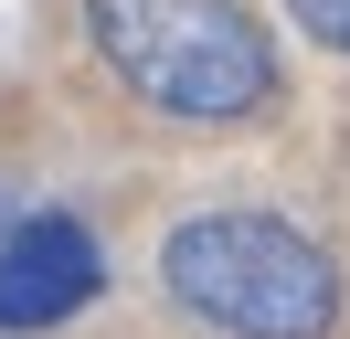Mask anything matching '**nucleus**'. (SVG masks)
Here are the masks:
<instances>
[{
  "label": "nucleus",
  "mask_w": 350,
  "mask_h": 339,
  "mask_svg": "<svg viewBox=\"0 0 350 339\" xmlns=\"http://www.w3.org/2000/svg\"><path fill=\"white\" fill-rule=\"evenodd\" d=\"M159 275L223 339H329L340 329V254L286 212H191L159 244Z\"/></svg>",
  "instance_id": "1"
},
{
  "label": "nucleus",
  "mask_w": 350,
  "mask_h": 339,
  "mask_svg": "<svg viewBox=\"0 0 350 339\" xmlns=\"http://www.w3.org/2000/svg\"><path fill=\"white\" fill-rule=\"evenodd\" d=\"M85 32L107 74L159 117L223 127L276 96V42L244 0H85Z\"/></svg>",
  "instance_id": "2"
},
{
  "label": "nucleus",
  "mask_w": 350,
  "mask_h": 339,
  "mask_svg": "<svg viewBox=\"0 0 350 339\" xmlns=\"http://www.w3.org/2000/svg\"><path fill=\"white\" fill-rule=\"evenodd\" d=\"M96 286H107V254L75 212H11L0 223V339H43L64 318H85Z\"/></svg>",
  "instance_id": "3"
},
{
  "label": "nucleus",
  "mask_w": 350,
  "mask_h": 339,
  "mask_svg": "<svg viewBox=\"0 0 350 339\" xmlns=\"http://www.w3.org/2000/svg\"><path fill=\"white\" fill-rule=\"evenodd\" d=\"M286 21L308 42H329V53H350V0H286Z\"/></svg>",
  "instance_id": "4"
},
{
  "label": "nucleus",
  "mask_w": 350,
  "mask_h": 339,
  "mask_svg": "<svg viewBox=\"0 0 350 339\" xmlns=\"http://www.w3.org/2000/svg\"><path fill=\"white\" fill-rule=\"evenodd\" d=\"M0 223H11V180H0Z\"/></svg>",
  "instance_id": "5"
}]
</instances>
